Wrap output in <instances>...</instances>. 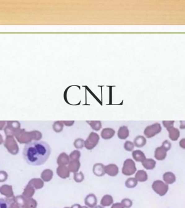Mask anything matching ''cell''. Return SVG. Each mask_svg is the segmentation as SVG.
Returning <instances> with one entry per match:
<instances>
[{
	"mask_svg": "<svg viewBox=\"0 0 185 208\" xmlns=\"http://www.w3.org/2000/svg\"><path fill=\"white\" fill-rule=\"evenodd\" d=\"M51 149L47 142L43 141H34L27 143L24 147V158L31 165H41L49 158Z\"/></svg>",
	"mask_w": 185,
	"mask_h": 208,
	"instance_id": "obj_1",
	"label": "cell"
},
{
	"mask_svg": "<svg viewBox=\"0 0 185 208\" xmlns=\"http://www.w3.org/2000/svg\"><path fill=\"white\" fill-rule=\"evenodd\" d=\"M136 171V167L134 161L132 159H126L123 163L122 169V174L125 176H131L134 174Z\"/></svg>",
	"mask_w": 185,
	"mask_h": 208,
	"instance_id": "obj_2",
	"label": "cell"
},
{
	"mask_svg": "<svg viewBox=\"0 0 185 208\" xmlns=\"http://www.w3.org/2000/svg\"><path fill=\"white\" fill-rule=\"evenodd\" d=\"M99 140L100 137L98 134L92 132L85 141V147L88 150H91L98 144Z\"/></svg>",
	"mask_w": 185,
	"mask_h": 208,
	"instance_id": "obj_3",
	"label": "cell"
},
{
	"mask_svg": "<svg viewBox=\"0 0 185 208\" xmlns=\"http://www.w3.org/2000/svg\"><path fill=\"white\" fill-rule=\"evenodd\" d=\"M161 130V127L159 123L154 124L152 125L148 126L144 131V134L148 138H152L159 133Z\"/></svg>",
	"mask_w": 185,
	"mask_h": 208,
	"instance_id": "obj_4",
	"label": "cell"
},
{
	"mask_svg": "<svg viewBox=\"0 0 185 208\" xmlns=\"http://www.w3.org/2000/svg\"><path fill=\"white\" fill-rule=\"evenodd\" d=\"M104 172L109 176L115 177L119 174V169L116 164H110L104 166Z\"/></svg>",
	"mask_w": 185,
	"mask_h": 208,
	"instance_id": "obj_5",
	"label": "cell"
},
{
	"mask_svg": "<svg viewBox=\"0 0 185 208\" xmlns=\"http://www.w3.org/2000/svg\"><path fill=\"white\" fill-rule=\"evenodd\" d=\"M70 171L66 166H59L56 169V174L62 179H68L70 176Z\"/></svg>",
	"mask_w": 185,
	"mask_h": 208,
	"instance_id": "obj_6",
	"label": "cell"
},
{
	"mask_svg": "<svg viewBox=\"0 0 185 208\" xmlns=\"http://www.w3.org/2000/svg\"><path fill=\"white\" fill-rule=\"evenodd\" d=\"M115 130L112 128H104L101 132V136L104 140H108L115 135Z\"/></svg>",
	"mask_w": 185,
	"mask_h": 208,
	"instance_id": "obj_7",
	"label": "cell"
},
{
	"mask_svg": "<svg viewBox=\"0 0 185 208\" xmlns=\"http://www.w3.org/2000/svg\"><path fill=\"white\" fill-rule=\"evenodd\" d=\"M93 172L94 174L98 177H101L104 176V165L103 164L96 163L94 165L93 168Z\"/></svg>",
	"mask_w": 185,
	"mask_h": 208,
	"instance_id": "obj_8",
	"label": "cell"
},
{
	"mask_svg": "<svg viewBox=\"0 0 185 208\" xmlns=\"http://www.w3.org/2000/svg\"><path fill=\"white\" fill-rule=\"evenodd\" d=\"M70 161V158L65 152H62L60 154L57 159V163L59 166H66V165H68Z\"/></svg>",
	"mask_w": 185,
	"mask_h": 208,
	"instance_id": "obj_9",
	"label": "cell"
},
{
	"mask_svg": "<svg viewBox=\"0 0 185 208\" xmlns=\"http://www.w3.org/2000/svg\"><path fill=\"white\" fill-rule=\"evenodd\" d=\"M129 135H130V131L127 126H122L119 128L117 132V137L119 139L124 140L127 139Z\"/></svg>",
	"mask_w": 185,
	"mask_h": 208,
	"instance_id": "obj_10",
	"label": "cell"
},
{
	"mask_svg": "<svg viewBox=\"0 0 185 208\" xmlns=\"http://www.w3.org/2000/svg\"><path fill=\"white\" fill-rule=\"evenodd\" d=\"M81 163L79 161H70L68 164V168L70 172L74 174L78 172Z\"/></svg>",
	"mask_w": 185,
	"mask_h": 208,
	"instance_id": "obj_11",
	"label": "cell"
},
{
	"mask_svg": "<svg viewBox=\"0 0 185 208\" xmlns=\"http://www.w3.org/2000/svg\"><path fill=\"white\" fill-rule=\"evenodd\" d=\"M132 156L135 161L141 163H143V161L146 159L144 153L140 150H135L133 151L132 152Z\"/></svg>",
	"mask_w": 185,
	"mask_h": 208,
	"instance_id": "obj_12",
	"label": "cell"
},
{
	"mask_svg": "<svg viewBox=\"0 0 185 208\" xmlns=\"http://www.w3.org/2000/svg\"><path fill=\"white\" fill-rule=\"evenodd\" d=\"M135 179H136L138 182H143L147 181L148 179L147 172L144 170H139L135 174Z\"/></svg>",
	"mask_w": 185,
	"mask_h": 208,
	"instance_id": "obj_13",
	"label": "cell"
},
{
	"mask_svg": "<svg viewBox=\"0 0 185 208\" xmlns=\"http://www.w3.org/2000/svg\"><path fill=\"white\" fill-rule=\"evenodd\" d=\"M166 156V150L162 147H157L155 150V157L157 160H163L165 158Z\"/></svg>",
	"mask_w": 185,
	"mask_h": 208,
	"instance_id": "obj_14",
	"label": "cell"
},
{
	"mask_svg": "<svg viewBox=\"0 0 185 208\" xmlns=\"http://www.w3.org/2000/svg\"><path fill=\"white\" fill-rule=\"evenodd\" d=\"M96 202H97V199L95 195L94 194H92V193L90 194L86 198V204L91 208H93V206H95Z\"/></svg>",
	"mask_w": 185,
	"mask_h": 208,
	"instance_id": "obj_15",
	"label": "cell"
},
{
	"mask_svg": "<svg viewBox=\"0 0 185 208\" xmlns=\"http://www.w3.org/2000/svg\"><path fill=\"white\" fill-rule=\"evenodd\" d=\"M146 144V139L143 136H138L134 139V144L137 147H142Z\"/></svg>",
	"mask_w": 185,
	"mask_h": 208,
	"instance_id": "obj_16",
	"label": "cell"
},
{
	"mask_svg": "<svg viewBox=\"0 0 185 208\" xmlns=\"http://www.w3.org/2000/svg\"><path fill=\"white\" fill-rule=\"evenodd\" d=\"M143 165L147 170H152L155 168L156 162L152 159H146L143 161Z\"/></svg>",
	"mask_w": 185,
	"mask_h": 208,
	"instance_id": "obj_17",
	"label": "cell"
},
{
	"mask_svg": "<svg viewBox=\"0 0 185 208\" xmlns=\"http://www.w3.org/2000/svg\"><path fill=\"white\" fill-rule=\"evenodd\" d=\"M168 131L170 132V137L173 140H176L179 138L180 132L177 129H175L173 127H170L167 128Z\"/></svg>",
	"mask_w": 185,
	"mask_h": 208,
	"instance_id": "obj_18",
	"label": "cell"
},
{
	"mask_svg": "<svg viewBox=\"0 0 185 208\" xmlns=\"http://www.w3.org/2000/svg\"><path fill=\"white\" fill-rule=\"evenodd\" d=\"M92 128V129L96 131H99L102 128V124L100 121H87Z\"/></svg>",
	"mask_w": 185,
	"mask_h": 208,
	"instance_id": "obj_19",
	"label": "cell"
},
{
	"mask_svg": "<svg viewBox=\"0 0 185 208\" xmlns=\"http://www.w3.org/2000/svg\"><path fill=\"white\" fill-rule=\"evenodd\" d=\"M53 176V171L49 169H47L43 171L42 174V179L45 180L46 182H48L51 180Z\"/></svg>",
	"mask_w": 185,
	"mask_h": 208,
	"instance_id": "obj_20",
	"label": "cell"
},
{
	"mask_svg": "<svg viewBox=\"0 0 185 208\" xmlns=\"http://www.w3.org/2000/svg\"><path fill=\"white\" fill-rule=\"evenodd\" d=\"M138 182L135 178H129L126 181V187L128 188H134L138 184Z\"/></svg>",
	"mask_w": 185,
	"mask_h": 208,
	"instance_id": "obj_21",
	"label": "cell"
},
{
	"mask_svg": "<svg viewBox=\"0 0 185 208\" xmlns=\"http://www.w3.org/2000/svg\"><path fill=\"white\" fill-rule=\"evenodd\" d=\"M64 124L62 121H56L54 123L53 129L56 133H60L64 129Z\"/></svg>",
	"mask_w": 185,
	"mask_h": 208,
	"instance_id": "obj_22",
	"label": "cell"
},
{
	"mask_svg": "<svg viewBox=\"0 0 185 208\" xmlns=\"http://www.w3.org/2000/svg\"><path fill=\"white\" fill-rule=\"evenodd\" d=\"M70 161H79L81 157V153L79 150H74L69 156Z\"/></svg>",
	"mask_w": 185,
	"mask_h": 208,
	"instance_id": "obj_23",
	"label": "cell"
},
{
	"mask_svg": "<svg viewBox=\"0 0 185 208\" xmlns=\"http://www.w3.org/2000/svg\"><path fill=\"white\" fill-rule=\"evenodd\" d=\"M74 146L77 149H82L85 147V140L82 138H77L74 142Z\"/></svg>",
	"mask_w": 185,
	"mask_h": 208,
	"instance_id": "obj_24",
	"label": "cell"
},
{
	"mask_svg": "<svg viewBox=\"0 0 185 208\" xmlns=\"http://www.w3.org/2000/svg\"><path fill=\"white\" fill-rule=\"evenodd\" d=\"M85 176L82 172H77L74 174V180L75 182L81 183L84 180Z\"/></svg>",
	"mask_w": 185,
	"mask_h": 208,
	"instance_id": "obj_25",
	"label": "cell"
},
{
	"mask_svg": "<svg viewBox=\"0 0 185 208\" xmlns=\"http://www.w3.org/2000/svg\"><path fill=\"white\" fill-rule=\"evenodd\" d=\"M113 202V198L110 195H105L101 200V204L103 206H108Z\"/></svg>",
	"mask_w": 185,
	"mask_h": 208,
	"instance_id": "obj_26",
	"label": "cell"
},
{
	"mask_svg": "<svg viewBox=\"0 0 185 208\" xmlns=\"http://www.w3.org/2000/svg\"><path fill=\"white\" fill-rule=\"evenodd\" d=\"M135 145L134 142H132L130 141H126L124 144V149L127 151L131 152L133 151Z\"/></svg>",
	"mask_w": 185,
	"mask_h": 208,
	"instance_id": "obj_27",
	"label": "cell"
},
{
	"mask_svg": "<svg viewBox=\"0 0 185 208\" xmlns=\"http://www.w3.org/2000/svg\"><path fill=\"white\" fill-rule=\"evenodd\" d=\"M165 174L166 176L169 177V179L165 181L167 184H172L175 181V176L172 172H166Z\"/></svg>",
	"mask_w": 185,
	"mask_h": 208,
	"instance_id": "obj_28",
	"label": "cell"
},
{
	"mask_svg": "<svg viewBox=\"0 0 185 208\" xmlns=\"http://www.w3.org/2000/svg\"><path fill=\"white\" fill-rule=\"evenodd\" d=\"M10 203L3 198H0V208H10Z\"/></svg>",
	"mask_w": 185,
	"mask_h": 208,
	"instance_id": "obj_29",
	"label": "cell"
},
{
	"mask_svg": "<svg viewBox=\"0 0 185 208\" xmlns=\"http://www.w3.org/2000/svg\"><path fill=\"white\" fill-rule=\"evenodd\" d=\"M170 147H171V145H170V142H168L167 140H166L163 142V144H162V147L164 149H165L166 151H167V150L170 149Z\"/></svg>",
	"mask_w": 185,
	"mask_h": 208,
	"instance_id": "obj_30",
	"label": "cell"
},
{
	"mask_svg": "<svg viewBox=\"0 0 185 208\" xmlns=\"http://www.w3.org/2000/svg\"><path fill=\"white\" fill-rule=\"evenodd\" d=\"M174 121H163V124L166 128H168L172 127L173 125Z\"/></svg>",
	"mask_w": 185,
	"mask_h": 208,
	"instance_id": "obj_31",
	"label": "cell"
},
{
	"mask_svg": "<svg viewBox=\"0 0 185 208\" xmlns=\"http://www.w3.org/2000/svg\"><path fill=\"white\" fill-rule=\"evenodd\" d=\"M122 203L125 204V206L126 207H130L132 204V202L129 199H125L123 201H122Z\"/></svg>",
	"mask_w": 185,
	"mask_h": 208,
	"instance_id": "obj_32",
	"label": "cell"
},
{
	"mask_svg": "<svg viewBox=\"0 0 185 208\" xmlns=\"http://www.w3.org/2000/svg\"><path fill=\"white\" fill-rule=\"evenodd\" d=\"M62 122L63 123L64 125H66V126H72L74 124V121H62Z\"/></svg>",
	"mask_w": 185,
	"mask_h": 208,
	"instance_id": "obj_33",
	"label": "cell"
},
{
	"mask_svg": "<svg viewBox=\"0 0 185 208\" xmlns=\"http://www.w3.org/2000/svg\"><path fill=\"white\" fill-rule=\"evenodd\" d=\"M180 145L181 147H182L183 148H184L185 149V139H183V140H181L180 142Z\"/></svg>",
	"mask_w": 185,
	"mask_h": 208,
	"instance_id": "obj_34",
	"label": "cell"
},
{
	"mask_svg": "<svg viewBox=\"0 0 185 208\" xmlns=\"http://www.w3.org/2000/svg\"><path fill=\"white\" fill-rule=\"evenodd\" d=\"M181 125H180V129H185V121H181Z\"/></svg>",
	"mask_w": 185,
	"mask_h": 208,
	"instance_id": "obj_35",
	"label": "cell"
},
{
	"mask_svg": "<svg viewBox=\"0 0 185 208\" xmlns=\"http://www.w3.org/2000/svg\"><path fill=\"white\" fill-rule=\"evenodd\" d=\"M80 206H79V205H75L73 206V208H80Z\"/></svg>",
	"mask_w": 185,
	"mask_h": 208,
	"instance_id": "obj_36",
	"label": "cell"
},
{
	"mask_svg": "<svg viewBox=\"0 0 185 208\" xmlns=\"http://www.w3.org/2000/svg\"><path fill=\"white\" fill-rule=\"evenodd\" d=\"M96 208H101V206H98V207H96Z\"/></svg>",
	"mask_w": 185,
	"mask_h": 208,
	"instance_id": "obj_37",
	"label": "cell"
},
{
	"mask_svg": "<svg viewBox=\"0 0 185 208\" xmlns=\"http://www.w3.org/2000/svg\"></svg>",
	"mask_w": 185,
	"mask_h": 208,
	"instance_id": "obj_38",
	"label": "cell"
}]
</instances>
